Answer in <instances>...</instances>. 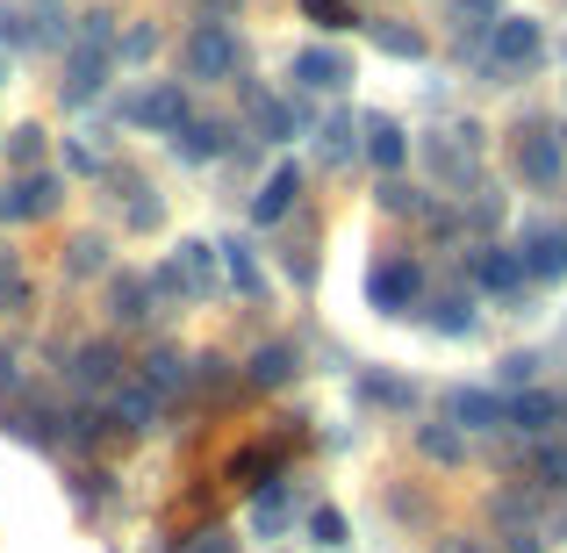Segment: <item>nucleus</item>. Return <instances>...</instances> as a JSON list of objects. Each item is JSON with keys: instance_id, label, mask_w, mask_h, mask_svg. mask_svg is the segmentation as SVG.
<instances>
[{"instance_id": "nucleus-1", "label": "nucleus", "mask_w": 567, "mask_h": 553, "mask_svg": "<svg viewBox=\"0 0 567 553\" xmlns=\"http://www.w3.org/2000/svg\"><path fill=\"white\" fill-rule=\"evenodd\" d=\"M181 65H187V80H230V72H237V29L202 22V29L187 37Z\"/></svg>"}, {"instance_id": "nucleus-2", "label": "nucleus", "mask_w": 567, "mask_h": 553, "mask_svg": "<svg viewBox=\"0 0 567 553\" xmlns=\"http://www.w3.org/2000/svg\"><path fill=\"white\" fill-rule=\"evenodd\" d=\"M123 123H137V130H181L187 123V94H181V80H158V86H137V94L123 101Z\"/></svg>"}, {"instance_id": "nucleus-3", "label": "nucleus", "mask_w": 567, "mask_h": 553, "mask_svg": "<svg viewBox=\"0 0 567 553\" xmlns=\"http://www.w3.org/2000/svg\"><path fill=\"white\" fill-rule=\"evenodd\" d=\"M488 58H496V72H532V65L546 58V37H539V22H525V14L496 22V43H488Z\"/></svg>"}, {"instance_id": "nucleus-4", "label": "nucleus", "mask_w": 567, "mask_h": 553, "mask_svg": "<svg viewBox=\"0 0 567 553\" xmlns=\"http://www.w3.org/2000/svg\"><path fill=\"white\" fill-rule=\"evenodd\" d=\"M367 295H374V309H416L424 303V266L416 259H381L374 280H367Z\"/></svg>"}, {"instance_id": "nucleus-5", "label": "nucleus", "mask_w": 567, "mask_h": 553, "mask_svg": "<svg viewBox=\"0 0 567 553\" xmlns=\"http://www.w3.org/2000/svg\"><path fill=\"white\" fill-rule=\"evenodd\" d=\"M109 65H115V51H101V43H72V51H65V101H72V109L101 94Z\"/></svg>"}, {"instance_id": "nucleus-6", "label": "nucleus", "mask_w": 567, "mask_h": 553, "mask_svg": "<svg viewBox=\"0 0 567 553\" xmlns=\"http://www.w3.org/2000/svg\"><path fill=\"white\" fill-rule=\"evenodd\" d=\"M445 417H453L460 431H496V424H511V402L488 396V388H453V396H445Z\"/></svg>"}, {"instance_id": "nucleus-7", "label": "nucleus", "mask_w": 567, "mask_h": 553, "mask_svg": "<svg viewBox=\"0 0 567 553\" xmlns=\"http://www.w3.org/2000/svg\"><path fill=\"white\" fill-rule=\"evenodd\" d=\"M51 208H58L51 173H29L22 187H0V223H29V216H51Z\"/></svg>"}, {"instance_id": "nucleus-8", "label": "nucleus", "mask_w": 567, "mask_h": 553, "mask_svg": "<svg viewBox=\"0 0 567 553\" xmlns=\"http://www.w3.org/2000/svg\"><path fill=\"white\" fill-rule=\"evenodd\" d=\"M517 173H525L532 187L560 181V137H554V130H525V137H517Z\"/></svg>"}, {"instance_id": "nucleus-9", "label": "nucleus", "mask_w": 567, "mask_h": 553, "mask_svg": "<svg viewBox=\"0 0 567 553\" xmlns=\"http://www.w3.org/2000/svg\"><path fill=\"white\" fill-rule=\"evenodd\" d=\"M517 259H525V280H567V231H532Z\"/></svg>"}, {"instance_id": "nucleus-10", "label": "nucleus", "mask_w": 567, "mask_h": 553, "mask_svg": "<svg viewBox=\"0 0 567 553\" xmlns=\"http://www.w3.org/2000/svg\"><path fill=\"white\" fill-rule=\"evenodd\" d=\"M474 280H482L488 295H511V288H525V259L503 252V245H488V252H474Z\"/></svg>"}, {"instance_id": "nucleus-11", "label": "nucleus", "mask_w": 567, "mask_h": 553, "mask_svg": "<svg viewBox=\"0 0 567 553\" xmlns=\"http://www.w3.org/2000/svg\"><path fill=\"white\" fill-rule=\"evenodd\" d=\"M560 417H567V402L546 396V388H525V396H511V424H517V431H560Z\"/></svg>"}, {"instance_id": "nucleus-12", "label": "nucleus", "mask_w": 567, "mask_h": 553, "mask_svg": "<svg viewBox=\"0 0 567 553\" xmlns=\"http://www.w3.org/2000/svg\"><path fill=\"white\" fill-rule=\"evenodd\" d=\"M295 80L317 86V94H338V86L352 80V65H346L338 51H302V58H295Z\"/></svg>"}, {"instance_id": "nucleus-13", "label": "nucleus", "mask_w": 567, "mask_h": 553, "mask_svg": "<svg viewBox=\"0 0 567 553\" xmlns=\"http://www.w3.org/2000/svg\"><path fill=\"white\" fill-rule=\"evenodd\" d=\"M109 410H115V424H158V396H152V388H144V381H123V388H115V396H109Z\"/></svg>"}, {"instance_id": "nucleus-14", "label": "nucleus", "mask_w": 567, "mask_h": 553, "mask_svg": "<svg viewBox=\"0 0 567 553\" xmlns=\"http://www.w3.org/2000/svg\"><path fill=\"white\" fill-rule=\"evenodd\" d=\"M295 194H302V173H295V166H280L274 181L259 187V202H251V216H259V223H280V216H288V202H295Z\"/></svg>"}, {"instance_id": "nucleus-15", "label": "nucleus", "mask_w": 567, "mask_h": 553, "mask_svg": "<svg viewBox=\"0 0 567 553\" xmlns=\"http://www.w3.org/2000/svg\"><path fill=\"white\" fill-rule=\"evenodd\" d=\"M367 158H374L381 173H395L402 158H410V137H402V130L388 123V115H374V123H367Z\"/></svg>"}, {"instance_id": "nucleus-16", "label": "nucleus", "mask_w": 567, "mask_h": 553, "mask_svg": "<svg viewBox=\"0 0 567 553\" xmlns=\"http://www.w3.org/2000/svg\"><path fill=\"white\" fill-rule=\"evenodd\" d=\"M173 152H181V158H216L223 152V123H194V115H187V123L173 130Z\"/></svg>"}, {"instance_id": "nucleus-17", "label": "nucleus", "mask_w": 567, "mask_h": 553, "mask_svg": "<svg viewBox=\"0 0 567 553\" xmlns=\"http://www.w3.org/2000/svg\"><path fill=\"white\" fill-rule=\"evenodd\" d=\"M72 381H80V388H109V381H115V346H80Z\"/></svg>"}, {"instance_id": "nucleus-18", "label": "nucleus", "mask_w": 567, "mask_h": 553, "mask_svg": "<svg viewBox=\"0 0 567 553\" xmlns=\"http://www.w3.org/2000/svg\"><path fill=\"white\" fill-rule=\"evenodd\" d=\"M173 274H187V295H208V288H216V259H208V245H194V237H187Z\"/></svg>"}, {"instance_id": "nucleus-19", "label": "nucleus", "mask_w": 567, "mask_h": 553, "mask_svg": "<svg viewBox=\"0 0 567 553\" xmlns=\"http://www.w3.org/2000/svg\"><path fill=\"white\" fill-rule=\"evenodd\" d=\"M251 381L259 388H288L295 381V346H266L259 360H251Z\"/></svg>"}, {"instance_id": "nucleus-20", "label": "nucleus", "mask_w": 567, "mask_h": 553, "mask_svg": "<svg viewBox=\"0 0 567 553\" xmlns=\"http://www.w3.org/2000/svg\"><path fill=\"white\" fill-rule=\"evenodd\" d=\"M144 388H152V396H158V388H187V360L173 346H158L152 360H144Z\"/></svg>"}, {"instance_id": "nucleus-21", "label": "nucleus", "mask_w": 567, "mask_h": 553, "mask_svg": "<svg viewBox=\"0 0 567 553\" xmlns=\"http://www.w3.org/2000/svg\"><path fill=\"white\" fill-rule=\"evenodd\" d=\"M251 123H259L274 144H288V137H295V115L280 109V101H266V94H251Z\"/></svg>"}, {"instance_id": "nucleus-22", "label": "nucleus", "mask_w": 567, "mask_h": 553, "mask_svg": "<svg viewBox=\"0 0 567 553\" xmlns=\"http://www.w3.org/2000/svg\"><path fill=\"white\" fill-rule=\"evenodd\" d=\"M152 309H144V288L137 280H115V324H144Z\"/></svg>"}, {"instance_id": "nucleus-23", "label": "nucleus", "mask_w": 567, "mask_h": 553, "mask_svg": "<svg viewBox=\"0 0 567 553\" xmlns=\"http://www.w3.org/2000/svg\"><path fill=\"white\" fill-rule=\"evenodd\" d=\"M416 446H424L431 460H460V431H445V424H424V431H416Z\"/></svg>"}, {"instance_id": "nucleus-24", "label": "nucleus", "mask_w": 567, "mask_h": 553, "mask_svg": "<svg viewBox=\"0 0 567 553\" xmlns=\"http://www.w3.org/2000/svg\"><path fill=\"white\" fill-rule=\"evenodd\" d=\"M251 525L280 532V525H288V496H280V489H274V496H259V503H251Z\"/></svg>"}, {"instance_id": "nucleus-25", "label": "nucleus", "mask_w": 567, "mask_h": 553, "mask_svg": "<svg viewBox=\"0 0 567 553\" xmlns=\"http://www.w3.org/2000/svg\"><path fill=\"white\" fill-rule=\"evenodd\" d=\"M532 468H539L546 489H567V453H560V446H539V460H532Z\"/></svg>"}, {"instance_id": "nucleus-26", "label": "nucleus", "mask_w": 567, "mask_h": 553, "mask_svg": "<svg viewBox=\"0 0 567 553\" xmlns=\"http://www.w3.org/2000/svg\"><path fill=\"white\" fill-rule=\"evenodd\" d=\"M374 43L395 58H424V37H410V29H374Z\"/></svg>"}, {"instance_id": "nucleus-27", "label": "nucleus", "mask_w": 567, "mask_h": 553, "mask_svg": "<svg viewBox=\"0 0 567 553\" xmlns=\"http://www.w3.org/2000/svg\"><path fill=\"white\" fill-rule=\"evenodd\" d=\"M230 280H237V288H245V295H259V288H266V280H259V266H251V252H245V245H230Z\"/></svg>"}, {"instance_id": "nucleus-28", "label": "nucleus", "mask_w": 567, "mask_h": 553, "mask_svg": "<svg viewBox=\"0 0 567 553\" xmlns=\"http://www.w3.org/2000/svg\"><path fill=\"white\" fill-rule=\"evenodd\" d=\"M302 8H309V22H323V29H346V22H352L346 0H302Z\"/></svg>"}, {"instance_id": "nucleus-29", "label": "nucleus", "mask_w": 567, "mask_h": 553, "mask_svg": "<svg viewBox=\"0 0 567 553\" xmlns=\"http://www.w3.org/2000/svg\"><path fill=\"white\" fill-rule=\"evenodd\" d=\"M431 324H439L445 338H460V331H467L474 317H467V303H439V317H431Z\"/></svg>"}, {"instance_id": "nucleus-30", "label": "nucleus", "mask_w": 567, "mask_h": 553, "mask_svg": "<svg viewBox=\"0 0 567 553\" xmlns=\"http://www.w3.org/2000/svg\"><path fill=\"white\" fill-rule=\"evenodd\" d=\"M309 532H317L323 546H338V540H346V518H338V511H317V518H309Z\"/></svg>"}, {"instance_id": "nucleus-31", "label": "nucleus", "mask_w": 567, "mask_h": 553, "mask_svg": "<svg viewBox=\"0 0 567 553\" xmlns=\"http://www.w3.org/2000/svg\"><path fill=\"white\" fill-rule=\"evenodd\" d=\"M352 152V123H331L323 130V158H346Z\"/></svg>"}, {"instance_id": "nucleus-32", "label": "nucleus", "mask_w": 567, "mask_h": 553, "mask_svg": "<svg viewBox=\"0 0 567 553\" xmlns=\"http://www.w3.org/2000/svg\"><path fill=\"white\" fill-rule=\"evenodd\" d=\"M381 208H395V216H410V208H416V194L402 187V181H388V187H381Z\"/></svg>"}, {"instance_id": "nucleus-33", "label": "nucleus", "mask_w": 567, "mask_h": 553, "mask_svg": "<svg viewBox=\"0 0 567 553\" xmlns=\"http://www.w3.org/2000/svg\"><path fill=\"white\" fill-rule=\"evenodd\" d=\"M94 266H101V245H94V237H80V245H72V274H94Z\"/></svg>"}, {"instance_id": "nucleus-34", "label": "nucleus", "mask_w": 567, "mask_h": 553, "mask_svg": "<svg viewBox=\"0 0 567 553\" xmlns=\"http://www.w3.org/2000/svg\"><path fill=\"white\" fill-rule=\"evenodd\" d=\"M194 553H237V540H223V532H208V540H194Z\"/></svg>"}, {"instance_id": "nucleus-35", "label": "nucleus", "mask_w": 567, "mask_h": 553, "mask_svg": "<svg viewBox=\"0 0 567 553\" xmlns=\"http://www.w3.org/2000/svg\"><path fill=\"white\" fill-rule=\"evenodd\" d=\"M202 8H208V14H237V0H202Z\"/></svg>"}, {"instance_id": "nucleus-36", "label": "nucleus", "mask_w": 567, "mask_h": 553, "mask_svg": "<svg viewBox=\"0 0 567 553\" xmlns=\"http://www.w3.org/2000/svg\"><path fill=\"white\" fill-rule=\"evenodd\" d=\"M0 388H14V360H8V352H0Z\"/></svg>"}, {"instance_id": "nucleus-37", "label": "nucleus", "mask_w": 567, "mask_h": 553, "mask_svg": "<svg viewBox=\"0 0 567 553\" xmlns=\"http://www.w3.org/2000/svg\"><path fill=\"white\" fill-rule=\"evenodd\" d=\"M439 553H474V546H439Z\"/></svg>"}, {"instance_id": "nucleus-38", "label": "nucleus", "mask_w": 567, "mask_h": 553, "mask_svg": "<svg viewBox=\"0 0 567 553\" xmlns=\"http://www.w3.org/2000/svg\"><path fill=\"white\" fill-rule=\"evenodd\" d=\"M0 80H8V51H0Z\"/></svg>"}]
</instances>
